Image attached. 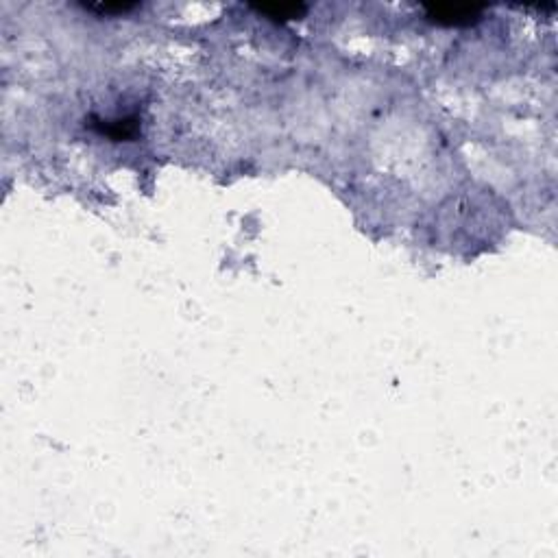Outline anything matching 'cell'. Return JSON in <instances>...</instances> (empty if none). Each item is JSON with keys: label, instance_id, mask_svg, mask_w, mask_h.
I'll return each mask as SVG.
<instances>
[{"label": "cell", "instance_id": "cell-1", "mask_svg": "<svg viewBox=\"0 0 558 558\" xmlns=\"http://www.w3.org/2000/svg\"><path fill=\"white\" fill-rule=\"evenodd\" d=\"M478 16H480V9L476 7H447V5L428 7V20L443 24V26H467V24H473Z\"/></svg>", "mask_w": 558, "mask_h": 558}, {"label": "cell", "instance_id": "cell-2", "mask_svg": "<svg viewBox=\"0 0 558 558\" xmlns=\"http://www.w3.org/2000/svg\"><path fill=\"white\" fill-rule=\"evenodd\" d=\"M255 9L273 20H293L299 18L301 13H306L304 5H258Z\"/></svg>", "mask_w": 558, "mask_h": 558}, {"label": "cell", "instance_id": "cell-3", "mask_svg": "<svg viewBox=\"0 0 558 558\" xmlns=\"http://www.w3.org/2000/svg\"><path fill=\"white\" fill-rule=\"evenodd\" d=\"M138 5H127V3H110V5H89L87 9H92V11H101V13H129L133 11Z\"/></svg>", "mask_w": 558, "mask_h": 558}]
</instances>
